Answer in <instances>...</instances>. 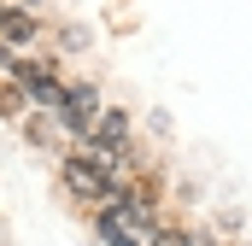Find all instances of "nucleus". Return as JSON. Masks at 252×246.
<instances>
[{"label": "nucleus", "instance_id": "nucleus-1", "mask_svg": "<svg viewBox=\"0 0 252 246\" xmlns=\"http://www.w3.org/2000/svg\"><path fill=\"white\" fill-rule=\"evenodd\" d=\"M112 176H124V170H118V158H106V153H94V147L64 153V164H59V182L70 187V199H82V205H94V199H100V187L112 182Z\"/></svg>", "mask_w": 252, "mask_h": 246}, {"label": "nucleus", "instance_id": "nucleus-2", "mask_svg": "<svg viewBox=\"0 0 252 246\" xmlns=\"http://www.w3.org/2000/svg\"><path fill=\"white\" fill-rule=\"evenodd\" d=\"M100 112H106V100H100V82H64V100L53 106V118H59L64 135H88Z\"/></svg>", "mask_w": 252, "mask_h": 246}, {"label": "nucleus", "instance_id": "nucleus-3", "mask_svg": "<svg viewBox=\"0 0 252 246\" xmlns=\"http://www.w3.org/2000/svg\"><path fill=\"white\" fill-rule=\"evenodd\" d=\"M12 88H18L24 100H35L41 112H53V106L64 100V82H59V70H53L47 59H18L12 64Z\"/></svg>", "mask_w": 252, "mask_h": 246}, {"label": "nucleus", "instance_id": "nucleus-4", "mask_svg": "<svg viewBox=\"0 0 252 246\" xmlns=\"http://www.w3.org/2000/svg\"><path fill=\"white\" fill-rule=\"evenodd\" d=\"M82 141H88L94 153H106V158H124V153H129V141H135V118H129L124 106H106Z\"/></svg>", "mask_w": 252, "mask_h": 246}, {"label": "nucleus", "instance_id": "nucleus-5", "mask_svg": "<svg viewBox=\"0 0 252 246\" xmlns=\"http://www.w3.org/2000/svg\"><path fill=\"white\" fill-rule=\"evenodd\" d=\"M35 35H41L35 12H18V6H6V18H0V41H6L12 53H24V47H30Z\"/></svg>", "mask_w": 252, "mask_h": 246}, {"label": "nucleus", "instance_id": "nucleus-6", "mask_svg": "<svg viewBox=\"0 0 252 246\" xmlns=\"http://www.w3.org/2000/svg\"><path fill=\"white\" fill-rule=\"evenodd\" d=\"M64 129H59V118H53V112H41V118H30V141H35V147H47V141H59Z\"/></svg>", "mask_w": 252, "mask_h": 246}, {"label": "nucleus", "instance_id": "nucleus-7", "mask_svg": "<svg viewBox=\"0 0 252 246\" xmlns=\"http://www.w3.org/2000/svg\"><path fill=\"white\" fill-rule=\"evenodd\" d=\"M188 246H223L211 229H199V223H188Z\"/></svg>", "mask_w": 252, "mask_h": 246}, {"label": "nucleus", "instance_id": "nucleus-8", "mask_svg": "<svg viewBox=\"0 0 252 246\" xmlns=\"http://www.w3.org/2000/svg\"><path fill=\"white\" fill-rule=\"evenodd\" d=\"M0 18H6V0H0Z\"/></svg>", "mask_w": 252, "mask_h": 246}]
</instances>
